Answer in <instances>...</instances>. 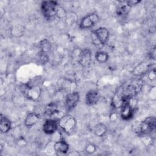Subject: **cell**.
<instances>
[{"label": "cell", "instance_id": "6da1fadb", "mask_svg": "<svg viewBox=\"0 0 156 156\" xmlns=\"http://www.w3.org/2000/svg\"><path fill=\"white\" fill-rule=\"evenodd\" d=\"M19 89L25 98L32 101H38L41 96V88L36 84H31L30 83H23L20 86Z\"/></svg>", "mask_w": 156, "mask_h": 156}, {"label": "cell", "instance_id": "7a4b0ae2", "mask_svg": "<svg viewBox=\"0 0 156 156\" xmlns=\"http://www.w3.org/2000/svg\"><path fill=\"white\" fill-rule=\"evenodd\" d=\"M91 35L93 45L97 48H101L107 43L110 33L107 28L99 27L92 30Z\"/></svg>", "mask_w": 156, "mask_h": 156}, {"label": "cell", "instance_id": "3957f363", "mask_svg": "<svg viewBox=\"0 0 156 156\" xmlns=\"http://www.w3.org/2000/svg\"><path fill=\"white\" fill-rule=\"evenodd\" d=\"M58 127L66 134L72 133L77 126L76 119L71 115L67 114L62 116L58 120Z\"/></svg>", "mask_w": 156, "mask_h": 156}, {"label": "cell", "instance_id": "277c9868", "mask_svg": "<svg viewBox=\"0 0 156 156\" xmlns=\"http://www.w3.org/2000/svg\"><path fill=\"white\" fill-rule=\"evenodd\" d=\"M156 127V119L154 116H148L142 121L138 130V134L140 136L150 135L155 131Z\"/></svg>", "mask_w": 156, "mask_h": 156}, {"label": "cell", "instance_id": "5b68a950", "mask_svg": "<svg viewBox=\"0 0 156 156\" xmlns=\"http://www.w3.org/2000/svg\"><path fill=\"white\" fill-rule=\"evenodd\" d=\"M59 4L55 1H43L41 4V10L45 19L50 20L57 16Z\"/></svg>", "mask_w": 156, "mask_h": 156}, {"label": "cell", "instance_id": "8992f818", "mask_svg": "<svg viewBox=\"0 0 156 156\" xmlns=\"http://www.w3.org/2000/svg\"><path fill=\"white\" fill-rule=\"evenodd\" d=\"M143 87V80L140 78H136L132 80L126 88L122 89L125 95L131 99H133L141 91Z\"/></svg>", "mask_w": 156, "mask_h": 156}, {"label": "cell", "instance_id": "52a82bcc", "mask_svg": "<svg viewBox=\"0 0 156 156\" xmlns=\"http://www.w3.org/2000/svg\"><path fill=\"white\" fill-rule=\"evenodd\" d=\"M99 17L96 13H91L83 16L79 23V28L89 29L94 27L99 21Z\"/></svg>", "mask_w": 156, "mask_h": 156}, {"label": "cell", "instance_id": "ba28073f", "mask_svg": "<svg viewBox=\"0 0 156 156\" xmlns=\"http://www.w3.org/2000/svg\"><path fill=\"white\" fill-rule=\"evenodd\" d=\"M80 100V94L77 91H73L68 93L65 99V107L69 112L76 107Z\"/></svg>", "mask_w": 156, "mask_h": 156}, {"label": "cell", "instance_id": "9c48e42d", "mask_svg": "<svg viewBox=\"0 0 156 156\" xmlns=\"http://www.w3.org/2000/svg\"><path fill=\"white\" fill-rule=\"evenodd\" d=\"M58 120L53 118H48L42 126V130L46 135L54 133L58 129Z\"/></svg>", "mask_w": 156, "mask_h": 156}, {"label": "cell", "instance_id": "30bf717a", "mask_svg": "<svg viewBox=\"0 0 156 156\" xmlns=\"http://www.w3.org/2000/svg\"><path fill=\"white\" fill-rule=\"evenodd\" d=\"M92 60V54L88 48H85L80 50L78 55V62L83 67L88 66Z\"/></svg>", "mask_w": 156, "mask_h": 156}, {"label": "cell", "instance_id": "8fae6325", "mask_svg": "<svg viewBox=\"0 0 156 156\" xmlns=\"http://www.w3.org/2000/svg\"><path fill=\"white\" fill-rule=\"evenodd\" d=\"M120 108L119 116L122 119L128 121L133 118L135 114V108L130 102L124 104Z\"/></svg>", "mask_w": 156, "mask_h": 156}, {"label": "cell", "instance_id": "7c38bea8", "mask_svg": "<svg viewBox=\"0 0 156 156\" xmlns=\"http://www.w3.org/2000/svg\"><path fill=\"white\" fill-rule=\"evenodd\" d=\"M152 68V64L149 61H143L138 63L132 71V73L136 77L141 76L147 72Z\"/></svg>", "mask_w": 156, "mask_h": 156}, {"label": "cell", "instance_id": "4fadbf2b", "mask_svg": "<svg viewBox=\"0 0 156 156\" xmlns=\"http://www.w3.org/2000/svg\"><path fill=\"white\" fill-rule=\"evenodd\" d=\"M100 99V94L98 90H91L88 91L85 97V102L87 105H94L98 103Z\"/></svg>", "mask_w": 156, "mask_h": 156}, {"label": "cell", "instance_id": "5bb4252c", "mask_svg": "<svg viewBox=\"0 0 156 156\" xmlns=\"http://www.w3.org/2000/svg\"><path fill=\"white\" fill-rule=\"evenodd\" d=\"M40 119V116L39 114L34 112L29 113L26 116L24 124L26 127L30 128L35 126L38 121Z\"/></svg>", "mask_w": 156, "mask_h": 156}, {"label": "cell", "instance_id": "9a60e30c", "mask_svg": "<svg viewBox=\"0 0 156 156\" xmlns=\"http://www.w3.org/2000/svg\"><path fill=\"white\" fill-rule=\"evenodd\" d=\"M54 149L57 153L66 154L69 149V145L65 140L61 139L55 142Z\"/></svg>", "mask_w": 156, "mask_h": 156}, {"label": "cell", "instance_id": "2e32d148", "mask_svg": "<svg viewBox=\"0 0 156 156\" xmlns=\"http://www.w3.org/2000/svg\"><path fill=\"white\" fill-rule=\"evenodd\" d=\"M12 128V122L6 116L1 114L0 117V130L2 133L9 132Z\"/></svg>", "mask_w": 156, "mask_h": 156}, {"label": "cell", "instance_id": "e0dca14e", "mask_svg": "<svg viewBox=\"0 0 156 156\" xmlns=\"http://www.w3.org/2000/svg\"><path fill=\"white\" fill-rule=\"evenodd\" d=\"M58 112L57 105L54 102H51L46 106L44 113L46 116L49 117V118H52V116L58 113Z\"/></svg>", "mask_w": 156, "mask_h": 156}, {"label": "cell", "instance_id": "ac0fdd59", "mask_svg": "<svg viewBox=\"0 0 156 156\" xmlns=\"http://www.w3.org/2000/svg\"><path fill=\"white\" fill-rule=\"evenodd\" d=\"M93 132L96 136L102 137L107 133V127L103 123H98L94 126L93 129Z\"/></svg>", "mask_w": 156, "mask_h": 156}, {"label": "cell", "instance_id": "d6986e66", "mask_svg": "<svg viewBox=\"0 0 156 156\" xmlns=\"http://www.w3.org/2000/svg\"><path fill=\"white\" fill-rule=\"evenodd\" d=\"M130 9L131 7L126 5V3L122 4L118 6L116 10V13L118 16L121 18H124V17H126L129 14Z\"/></svg>", "mask_w": 156, "mask_h": 156}, {"label": "cell", "instance_id": "ffe728a7", "mask_svg": "<svg viewBox=\"0 0 156 156\" xmlns=\"http://www.w3.org/2000/svg\"><path fill=\"white\" fill-rule=\"evenodd\" d=\"M39 48L40 51L48 54L51 49V43L48 39L43 38L39 43Z\"/></svg>", "mask_w": 156, "mask_h": 156}, {"label": "cell", "instance_id": "44dd1931", "mask_svg": "<svg viewBox=\"0 0 156 156\" xmlns=\"http://www.w3.org/2000/svg\"><path fill=\"white\" fill-rule=\"evenodd\" d=\"M94 57H95L96 60L99 63H106L108 61L109 58V55L108 53L103 51H99L96 52Z\"/></svg>", "mask_w": 156, "mask_h": 156}, {"label": "cell", "instance_id": "7402d4cb", "mask_svg": "<svg viewBox=\"0 0 156 156\" xmlns=\"http://www.w3.org/2000/svg\"><path fill=\"white\" fill-rule=\"evenodd\" d=\"M36 61L40 65H45L49 61L48 54L39 51L36 56Z\"/></svg>", "mask_w": 156, "mask_h": 156}, {"label": "cell", "instance_id": "603a6c76", "mask_svg": "<svg viewBox=\"0 0 156 156\" xmlns=\"http://www.w3.org/2000/svg\"><path fill=\"white\" fill-rule=\"evenodd\" d=\"M97 150L96 146L93 143H88L86 145L85 148V151L88 154H93Z\"/></svg>", "mask_w": 156, "mask_h": 156}, {"label": "cell", "instance_id": "cb8c5ba5", "mask_svg": "<svg viewBox=\"0 0 156 156\" xmlns=\"http://www.w3.org/2000/svg\"><path fill=\"white\" fill-rule=\"evenodd\" d=\"M147 77L151 81H154L156 77V74H155V68H151L148 72H147Z\"/></svg>", "mask_w": 156, "mask_h": 156}, {"label": "cell", "instance_id": "d4e9b609", "mask_svg": "<svg viewBox=\"0 0 156 156\" xmlns=\"http://www.w3.org/2000/svg\"><path fill=\"white\" fill-rule=\"evenodd\" d=\"M141 2V1H139V0H130V1H127L125 2H126V5H127L129 7H132L133 6H135V5L138 4Z\"/></svg>", "mask_w": 156, "mask_h": 156}]
</instances>
